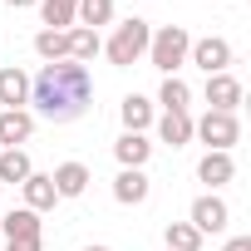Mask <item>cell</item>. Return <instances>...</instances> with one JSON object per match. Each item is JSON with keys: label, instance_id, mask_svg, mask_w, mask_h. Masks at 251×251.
Segmentation results:
<instances>
[{"label": "cell", "instance_id": "52a82bcc", "mask_svg": "<svg viewBox=\"0 0 251 251\" xmlns=\"http://www.w3.org/2000/svg\"><path fill=\"white\" fill-rule=\"evenodd\" d=\"M148 197H153V182H148L143 168H118V177H113V202H123V207H143Z\"/></svg>", "mask_w": 251, "mask_h": 251}, {"label": "cell", "instance_id": "e0dca14e", "mask_svg": "<svg viewBox=\"0 0 251 251\" xmlns=\"http://www.w3.org/2000/svg\"><path fill=\"white\" fill-rule=\"evenodd\" d=\"M158 138L168 148H187L192 143V113H163L158 118Z\"/></svg>", "mask_w": 251, "mask_h": 251}, {"label": "cell", "instance_id": "d4e9b609", "mask_svg": "<svg viewBox=\"0 0 251 251\" xmlns=\"http://www.w3.org/2000/svg\"><path fill=\"white\" fill-rule=\"evenodd\" d=\"M5 251H45V236H25V241H5Z\"/></svg>", "mask_w": 251, "mask_h": 251}, {"label": "cell", "instance_id": "44dd1931", "mask_svg": "<svg viewBox=\"0 0 251 251\" xmlns=\"http://www.w3.org/2000/svg\"><path fill=\"white\" fill-rule=\"evenodd\" d=\"M35 54H40L45 64L69 59V35H64V30H40V35H35Z\"/></svg>", "mask_w": 251, "mask_h": 251}, {"label": "cell", "instance_id": "d6986e66", "mask_svg": "<svg viewBox=\"0 0 251 251\" xmlns=\"http://www.w3.org/2000/svg\"><path fill=\"white\" fill-rule=\"evenodd\" d=\"M69 35V59L74 64H89L94 54H103V40H99V30H84V25H74V30H64Z\"/></svg>", "mask_w": 251, "mask_h": 251}, {"label": "cell", "instance_id": "2e32d148", "mask_svg": "<svg viewBox=\"0 0 251 251\" xmlns=\"http://www.w3.org/2000/svg\"><path fill=\"white\" fill-rule=\"evenodd\" d=\"M113 158H118V168H143V163L153 158V143H148L143 133H123V138L113 143Z\"/></svg>", "mask_w": 251, "mask_h": 251}, {"label": "cell", "instance_id": "30bf717a", "mask_svg": "<svg viewBox=\"0 0 251 251\" xmlns=\"http://www.w3.org/2000/svg\"><path fill=\"white\" fill-rule=\"evenodd\" d=\"M0 231H5V241H25V236H45V222L40 212L15 207V212H0Z\"/></svg>", "mask_w": 251, "mask_h": 251}, {"label": "cell", "instance_id": "83f0119b", "mask_svg": "<svg viewBox=\"0 0 251 251\" xmlns=\"http://www.w3.org/2000/svg\"><path fill=\"white\" fill-rule=\"evenodd\" d=\"M84 251H113V246H84Z\"/></svg>", "mask_w": 251, "mask_h": 251}, {"label": "cell", "instance_id": "9a60e30c", "mask_svg": "<svg viewBox=\"0 0 251 251\" xmlns=\"http://www.w3.org/2000/svg\"><path fill=\"white\" fill-rule=\"evenodd\" d=\"M197 177L217 192V187H226L231 177H236V163H231V153H207L202 163H197Z\"/></svg>", "mask_w": 251, "mask_h": 251}, {"label": "cell", "instance_id": "603a6c76", "mask_svg": "<svg viewBox=\"0 0 251 251\" xmlns=\"http://www.w3.org/2000/svg\"><path fill=\"white\" fill-rule=\"evenodd\" d=\"M163 241H168V251H202V231L192 222H168Z\"/></svg>", "mask_w": 251, "mask_h": 251}, {"label": "cell", "instance_id": "8992f818", "mask_svg": "<svg viewBox=\"0 0 251 251\" xmlns=\"http://www.w3.org/2000/svg\"><path fill=\"white\" fill-rule=\"evenodd\" d=\"M187 222L202 231V236H217V231H226L231 226V207L217 197V192H202L197 202H192V212H187Z\"/></svg>", "mask_w": 251, "mask_h": 251}, {"label": "cell", "instance_id": "8fae6325", "mask_svg": "<svg viewBox=\"0 0 251 251\" xmlns=\"http://www.w3.org/2000/svg\"><path fill=\"white\" fill-rule=\"evenodd\" d=\"M0 103L5 108H25L30 103V74L20 64H5L0 69Z\"/></svg>", "mask_w": 251, "mask_h": 251}, {"label": "cell", "instance_id": "277c9868", "mask_svg": "<svg viewBox=\"0 0 251 251\" xmlns=\"http://www.w3.org/2000/svg\"><path fill=\"white\" fill-rule=\"evenodd\" d=\"M192 138H202L207 143V153H231L236 148V138H241V123H236V113H202V118H192Z\"/></svg>", "mask_w": 251, "mask_h": 251}, {"label": "cell", "instance_id": "9c48e42d", "mask_svg": "<svg viewBox=\"0 0 251 251\" xmlns=\"http://www.w3.org/2000/svg\"><path fill=\"white\" fill-rule=\"evenodd\" d=\"M35 133V113L30 108H0V148H20Z\"/></svg>", "mask_w": 251, "mask_h": 251}, {"label": "cell", "instance_id": "7402d4cb", "mask_svg": "<svg viewBox=\"0 0 251 251\" xmlns=\"http://www.w3.org/2000/svg\"><path fill=\"white\" fill-rule=\"evenodd\" d=\"M74 10H79V0H40L45 30H74Z\"/></svg>", "mask_w": 251, "mask_h": 251}, {"label": "cell", "instance_id": "7a4b0ae2", "mask_svg": "<svg viewBox=\"0 0 251 251\" xmlns=\"http://www.w3.org/2000/svg\"><path fill=\"white\" fill-rule=\"evenodd\" d=\"M148 40H153V25L148 20H123L113 35H108V45H103V54H108V64H118V69H128V64H138L143 54H148Z\"/></svg>", "mask_w": 251, "mask_h": 251}, {"label": "cell", "instance_id": "3957f363", "mask_svg": "<svg viewBox=\"0 0 251 251\" xmlns=\"http://www.w3.org/2000/svg\"><path fill=\"white\" fill-rule=\"evenodd\" d=\"M187 50H192V35H187L182 25H163V30H153V40H148V64L163 69V79H168V74H177V69L187 64Z\"/></svg>", "mask_w": 251, "mask_h": 251}, {"label": "cell", "instance_id": "7c38bea8", "mask_svg": "<svg viewBox=\"0 0 251 251\" xmlns=\"http://www.w3.org/2000/svg\"><path fill=\"white\" fill-rule=\"evenodd\" d=\"M20 197H25V207H30V212H50V207L59 202V192H54L50 173H30V177L20 182Z\"/></svg>", "mask_w": 251, "mask_h": 251}, {"label": "cell", "instance_id": "6da1fadb", "mask_svg": "<svg viewBox=\"0 0 251 251\" xmlns=\"http://www.w3.org/2000/svg\"><path fill=\"white\" fill-rule=\"evenodd\" d=\"M30 103L40 118L50 123H74L89 113L94 103V74L89 64H74V59H59V64H45L35 79H30Z\"/></svg>", "mask_w": 251, "mask_h": 251}, {"label": "cell", "instance_id": "ba28073f", "mask_svg": "<svg viewBox=\"0 0 251 251\" xmlns=\"http://www.w3.org/2000/svg\"><path fill=\"white\" fill-rule=\"evenodd\" d=\"M241 103V79L226 69V74H207V108L212 113H236Z\"/></svg>", "mask_w": 251, "mask_h": 251}, {"label": "cell", "instance_id": "5bb4252c", "mask_svg": "<svg viewBox=\"0 0 251 251\" xmlns=\"http://www.w3.org/2000/svg\"><path fill=\"white\" fill-rule=\"evenodd\" d=\"M118 118H123V133H143V128H153V103L143 94H128L118 103Z\"/></svg>", "mask_w": 251, "mask_h": 251}, {"label": "cell", "instance_id": "ffe728a7", "mask_svg": "<svg viewBox=\"0 0 251 251\" xmlns=\"http://www.w3.org/2000/svg\"><path fill=\"white\" fill-rule=\"evenodd\" d=\"M158 103H163V113H187V108H192V89H187V79L168 74L163 89H158Z\"/></svg>", "mask_w": 251, "mask_h": 251}, {"label": "cell", "instance_id": "4fadbf2b", "mask_svg": "<svg viewBox=\"0 0 251 251\" xmlns=\"http://www.w3.org/2000/svg\"><path fill=\"white\" fill-rule=\"evenodd\" d=\"M50 182H54V192H59V197H84V187H89L94 177H89V168H84V163H59V168L50 173Z\"/></svg>", "mask_w": 251, "mask_h": 251}, {"label": "cell", "instance_id": "5b68a950", "mask_svg": "<svg viewBox=\"0 0 251 251\" xmlns=\"http://www.w3.org/2000/svg\"><path fill=\"white\" fill-rule=\"evenodd\" d=\"M231 45L222 40V35H207V40H192V50H187V64H197L202 74H226L231 69Z\"/></svg>", "mask_w": 251, "mask_h": 251}, {"label": "cell", "instance_id": "ac0fdd59", "mask_svg": "<svg viewBox=\"0 0 251 251\" xmlns=\"http://www.w3.org/2000/svg\"><path fill=\"white\" fill-rule=\"evenodd\" d=\"M30 173H35V163H30V153H25V148H0V182L20 187Z\"/></svg>", "mask_w": 251, "mask_h": 251}, {"label": "cell", "instance_id": "cb8c5ba5", "mask_svg": "<svg viewBox=\"0 0 251 251\" xmlns=\"http://www.w3.org/2000/svg\"><path fill=\"white\" fill-rule=\"evenodd\" d=\"M74 20H79L84 30H99V25H108V20H113V0H79Z\"/></svg>", "mask_w": 251, "mask_h": 251}, {"label": "cell", "instance_id": "484cf974", "mask_svg": "<svg viewBox=\"0 0 251 251\" xmlns=\"http://www.w3.org/2000/svg\"><path fill=\"white\" fill-rule=\"evenodd\" d=\"M222 251H251V236H231V241H226Z\"/></svg>", "mask_w": 251, "mask_h": 251}, {"label": "cell", "instance_id": "f1b7e54d", "mask_svg": "<svg viewBox=\"0 0 251 251\" xmlns=\"http://www.w3.org/2000/svg\"><path fill=\"white\" fill-rule=\"evenodd\" d=\"M163 251H168V246H163Z\"/></svg>", "mask_w": 251, "mask_h": 251}, {"label": "cell", "instance_id": "4316f807", "mask_svg": "<svg viewBox=\"0 0 251 251\" xmlns=\"http://www.w3.org/2000/svg\"><path fill=\"white\" fill-rule=\"evenodd\" d=\"M5 5L10 10H25V5H40V0H5Z\"/></svg>", "mask_w": 251, "mask_h": 251}]
</instances>
